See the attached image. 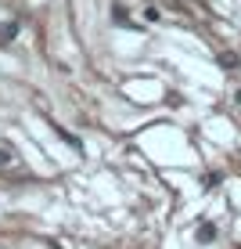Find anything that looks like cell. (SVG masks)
Here are the masks:
<instances>
[{"label":"cell","mask_w":241,"mask_h":249,"mask_svg":"<svg viewBox=\"0 0 241 249\" xmlns=\"http://www.w3.org/2000/svg\"><path fill=\"white\" fill-rule=\"evenodd\" d=\"M216 238V224H202L198 228V242H212Z\"/></svg>","instance_id":"1"},{"label":"cell","mask_w":241,"mask_h":249,"mask_svg":"<svg viewBox=\"0 0 241 249\" xmlns=\"http://www.w3.org/2000/svg\"><path fill=\"white\" fill-rule=\"evenodd\" d=\"M11 159H15V152L7 148V144H0V170H4V166H11Z\"/></svg>","instance_id":"2"},{"label":"cell","mask_w":241,"mask_h":249,"mask_svg":"<svg viewBox=\"0 0 241 249\" xmlns=\"http://www.w3.org/2000/svg\"><path fill=\"white\" fill-rule=\"evenodd\" d=\"M238 62H241L238 54H220V65H223V69H234Z\"/></svg>","instance_id":"3"},{"label":"cell","mask_w":241,"mask_h":249,"mask_svg":"<svg viewBox=\"0 0 241 249\" xmlns=\"http://www.w3.org/2000/svg\"><path fill=\"white\" fill-rule=\"evenodd\" d=\"M15 36V25H0V44H4V40H11Z\"/></svg>","instance_id":"4"},{"label":"cell","mask_w":241,"mask_h":249,"mask_svg":"<svg viewBox=\"0 0 241 249\" xmlns=\"http://www.w3.org/2000/svg\"><path fill=\"white\" fill-rule=\"evenodd\" d=\"M238 105H241V90H238Z\"/></svg>","instance_id":"5"}]
</instances>
